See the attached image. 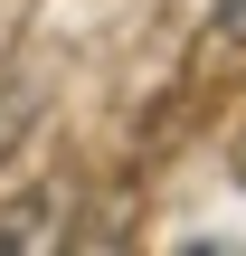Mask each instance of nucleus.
<instances>
[{
  "instance_id": "1",
  "label": "nucleus",
  "mask_w": 246,
  "mask_h": 256,
  "mask_svg": "<svg viewBox=\"0 0 246 256\" xmlns=\"http://www.w3.org/2000/svg\"><path fill=\"white\" fill-rule=\"evenodd\" d=\"M218 28H228V38H246V0H218Z\"/></svg>"
}]
</instances>
